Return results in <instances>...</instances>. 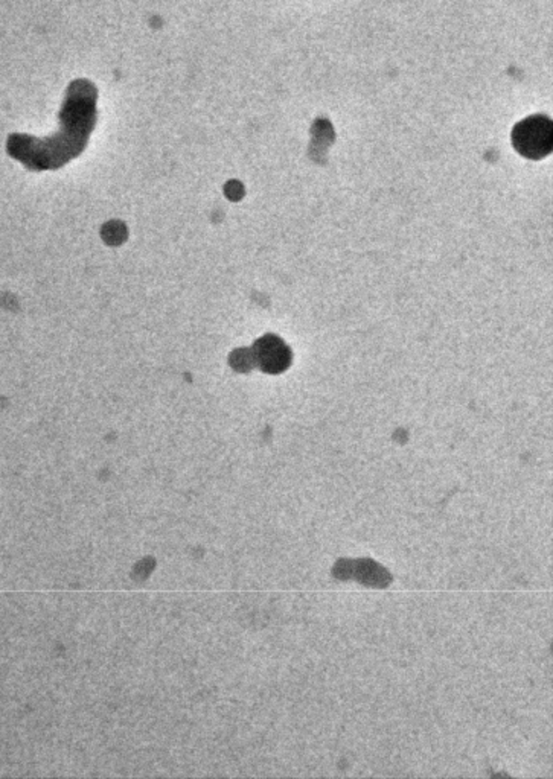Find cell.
<instances>
[{
	"label": "cell",
	"mask_w": 553,
	"mask_h": 779,
	"mask_svg": "<svg viewBox=\"0 0 553 779\" xmlns=\"http://www.w3.org/2000/svg\"><path fill=\"white\" fill-rule=\"evenodd\" d=\"M515 149L532 160H540L552 153V120L542 115L531 116L518 122L512 130Z\"/></svg>",
	"instance_id": "obj_1"
}]
</instances>
